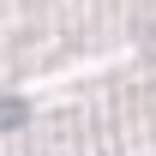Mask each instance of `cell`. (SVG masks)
Returning a JSON list of instances; mask_svg holds the SVG:
<instances>
[{
  "label": "cell",
  "mask_w": 156,
  "mask_h": 156,
  "mask_svg": "<svg viewBox=\"0 0 156 156\" xmlns=\"http://www.w3.org/2000/svg\"><path fill=\"white\" fill-rule=\"evenodd\" d=\"M18 120H24V102L18 96H0V132H12Z\"/></svg>",
  "instance_id": "1"
}]
</instances>
